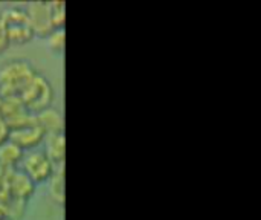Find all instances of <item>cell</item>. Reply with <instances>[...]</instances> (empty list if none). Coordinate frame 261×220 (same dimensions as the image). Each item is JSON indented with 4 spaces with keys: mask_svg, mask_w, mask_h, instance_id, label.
Wrapping results in <instances>:
<instances>
[{
    "mask_svg": "<svg viewBox=\"0 0 261 220\" xmlns=\"http://www.w3.org/2000/svg\"><path fill=\"white\" fill-rule=\"evenodd\" d=\"M26 14L29 17V21H31L35 37L46 38L54 31L47 2H31L26 6Z\"/></svg>",
    "mask_w": 261,
    "mask_h": 220,
    "instance_id": "cell-6",
    "label": "cell"
},
{
    "mask_svg": "<svg viewBox=\"0 0 261 220\" xmlns=\"http://www.w3.org/2000/svg\"><path fill=\"white\" fill-rule=\"evenodd\" d=\"M23 155H24V152L17 144L6 139L5 142L0 144V167L5 172L15 170V167L20 165Z\"/></svg>",
    "mask_w": 261,
    "mask_h": 220,
    "instance_id": "cell-11",
    "label": "cell"
},
{
    "mask_svg": "<svg viewBox=\"0 0 261 220\" xmlns=\"http://www.w3.org/2000/svg\"><path fill=\"white\" fill-rule=\"evenodd\" d=\"M9 47V41H8V37H6V32L3 29V26L0 25V55L5 54V51Z\"/></svg>",
    "mask_w": 261,
    "mask_h": 220,
    "instance_id": "cell-14",
    "label": "cell"
},
{
    "mask_svg": "<svg viewBox=\"0 0 261 220\" xmlns=\"http://www.w3.org/2000/svg\"><path fill=\"white\" fill-rule=\"evenodd\" d=\"M54 164L44 155V152L35 149L31 152H24L23 159L20 162V172L24 173L35 185L47 182L54 173Z\"/></svg>",
    "mask_w": 261,
    "mask_h": 220,
    "instance_id": "cell-4",
    "label": "cell"
},
{
    "mask_svg": "<svg viewBox=\"0 0 261 220\" xmlns=\"http://www.w3.org/2000/svg\"><path fill=\"white\" fill-rule=\"evenodd\" d=\"M0 220H3V217H2V216H0Z\"/></svg>",
    "mask_w": 261,
    "mask_h": 220,
    "instance_id": "cell-16",
    "label": "cell"
},
{
    "mask_svg": "<svg viewBox=\"0 0 261 220\" xmlns=\"http://www.w3.org/2000/svg\"><path fill=\"white\" fill-rule=\"evenodd\" d=\"M54 96H55V92H54L50 81L44 75L37 72L31 78L28 86L23 89L18 100L21 101L23 107L28 110V113H31L34 116V115H38L40 112L52 107Z\"/></svg>",
    "mask_w": 261,
    "mask_h": 220,
    "instance_id": "cell-2",
    "label": "cell"
},
{
    "mask_svg": "<svg viewBox=\"0 0 261 220\" xmlns=\"http://www.w3.org/2000/svg\"><path fill=\"white\" fill-rule=\"evenodd\" d=\"M8 138H9V129H8V126L5 124V121L0 116V144L5 142Z\"/></svg>",
    "mask_w": 261,
    "mask_h": 220,
    "instance_id": "cell-15",
    "label": "cell"
},
{
    "mask_svg": "<svg viewBox=\"0 0 261 220\" xmlns=\"http://www.w3.org/2000/svg\"><path fill=\"white\" fill-rule=\"evenodd\" d=\"M47 8H49V14H50V20H52L54 29L64 28L66 5L63 2H47Z\"/></svg>",
    "mask_w": 261,
    "mask_h": 220,
    "instance_id": "cell-13",
    "label": "cell"
},
{
    "mask_svg": "<svg viewBox=\"0 0 261 220\" xmlns=\"http://www.w3.org/2000/svg\"><path fill=\"white\" fill-rule=\"evenodd\" d=\"M35 74L37 70L28 60L12 58L3 63L0 66V98H20Z\"/></svg>",
    "mask_w": 261,
    "mask_h": 220,
    "instance_id": "cell-1",
    "label": "cell"
},
{
    "mask_svg": "<svg viewBox=\"0 0 261 220\" xmlns=\"http://www.w3.org/2000/svg\"><path fill=\"white\" fill-rule=\"evenodd\" d=\"M44 136L46 135L41 130V127L35 123V119H32L31 123L21 127L9 130L8 139L17 144L23 152H31V150H35L44 141Z\"/></svg>",
    "mask_w": 261,
    "mask_h": 220,
    "instance_id": "cell-5",
    "label": "cell"
},
{
    "mask_svg": "<svg viewBox=\"0 0 261 220\" xmlns=\"http://www.w3.org/2000/svg\"><path fill=\"white\" fill-rule=\"evenodd\" d=\"M0 25L6 32L9 44H17V46L28 44L35 37L26 9L23 8H17V6L5 8L0 12Z\"/></svg>",
    "mask_w": 261,
    "mask_h": 220,
    "instance_id": "cell-3",
    "label": "cell"
},
{
    "mask_svg": "<svg viewBox=\"0 0 261 220\" xmlns=\"http://www.w3.org/2000/svg\"><path fill=\"white\" fill-rule=\"evenodd\" d=\"M35 123L41 127L44 135H58L64 133V118L63 113L58 109L49 107L38 115H34Z\"/></svg>",
    "mask_w": 261,
    "mask_h": 220,
    "instance_id": "cell-8",
    "label": "cell"
},
{
    "mask_svg": "<svg viewBox=\"0 0 261 220\" xmlns=\"http://www.w3.org/2000/svg\"><path fill=\"white\" fill-rule=\"evenodd\" d=\"M44 144H46L44 155L49 158V161L54 164V167L64 165V161H66V138H64V133L44 136Z\"/></svg>",
    "mask_w": 261,
    "mask_h": 220,
    "instance_id": "cell-9",
    "label": "cell"
},
{
    "mask_svg": "<svg viewBox=\"0 0 261 220\" xmlns=\"http://www.w3.org/2000/svg\"><path fill=\"white\" fill-rule=\"evenodd\" d=\"M47 191L54 204L58 207L64 205L66 201V181H64V165L55 167L52 176L47 181Z\"/></svg>",
    "mask_w": 261,
    "mask_h": 220,
    "instance_id": "cell-10",
    "label": "cell"
},
{
    "mask_svg": "<svg viewBox=\"0 0 261 220\" xmlns=\"http://www.w3.org/2000/svg\"><path fill=\"white\" fill-rule=\"evenodd\" d=\"M46 46L47 49L55 54V55H61L64 52V46H66V34H64V28H58L54 29L46 38Z\"/></svg>",
    "mask_w": 261,
    "mask_h": 220,
    "instance_id": "cell-12",
    "label": "cell"
},
{
    "mask_svg": "<svg viewBox=\"0 0 261 220\" xmlns=\"http://www.w3.org/2000/svg\"><path fill=\"white\" fill-rule=\"evenodd\" d=\"M5 185L8 196L21 202H28L35 191V184L20 170H9Z\"/></svg>",
    "mask_w": 261,
    "mask_h": 220,
    "instance_id": "cell-7",
    "label": "cell"
}]
</instances>
